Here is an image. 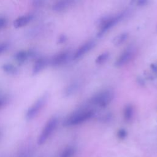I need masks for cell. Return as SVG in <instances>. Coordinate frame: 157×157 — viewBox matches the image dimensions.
Returning a JSON list of instances; mask_svg holds the SVG:
<instances>
[{"label":"cell","instance_id":"11","mask_svg":"<svg viewBox=\"0 0 157 157\" xmlns=\"http://www.w3.org/2000/svg\"><path fill=\"white\" fill-rule=\"evenodd\" d=\"M33 18V15L32 14H27L19 17L13 21V26L15 28H21L26 25L29 22H30L32 20Z\"/></svg>","mask_w":157,"mask_h":157},{"label":"cell","instance_id":"5","mask_svg":"<svg viewBox=\"0 0 157 157\" xmlns=\"http://www.w3.org/2000/svg\"><path fill=\"white\" fill-rule=\"evenodd\" d=\"M47 94H45L39 97L27 110L26 112V118L27 120H31L34 118L40 110L42 109L43 106L45 105L47 99Z\"/></svg>","mask_w":157,"mask_h":157},{"label":"cell","instance_id":"3","mask_svg":"<svg viewBox=\"0 0 157 157\" xmlns=\"http://www.w3.org/2000/svg\"><path fill=\"white\" fill-rule=\"evenodd\" d=\"M114 93L112 90H105L93 95L89 100L88 104L91 105H96L100 108L107 107L112 101Z\"/></svg>","mask_w":157,"mask_h":157},{"label":"cell","instance_id":"18","mask_svg":"<svg viewBox=\"0 0 157 157\" xmlns=\"http://www.w3.org/2000/svg\"><path fill=\"white\" fill-rule=\"evenodd\" d=\"M75 150L73 148L69 147L63 151L61 154V157H71L74 154Z\"/></svg>","mask_w":157,"mask_h":157},{"label":"cell","instance_id":"6","mask_svg":"<svg viewBox=\"0 0 157 157\" xmlns=\"http://www.w3.org/2000/svg\"><path fill=\"white\" fill-rule=\"evenodd\" d=\"M134 55V49L132 47L126 48L118 57L115 62V64L117 67H121L129 63Z\"/></svg>","mask_w":157,"mask_h":157},{"label":"cell","instance_id":"21","mask_svg":"<svg viewBox=\"0 0 157 157\" xmlns=\"http://www.w3.org/2000/svg\"><path fill=\"white\" fill-rule=\"evenodd\" d=\"M7 101V98L6 97L0 98V108L3 107Z\"/></svg>","mask_w":157,"mask_h":157},{"label":"cell","instance_id":"14","mask_svg":"<svg viewBox=\"0 0 157 157\" xmlns=\"http://www.w3.org/2000/svg\"><path fill=\"white\" fill-rule=\"evenodd\" d=\"M128 36H129V34L128 33H126V32L121 33L119 34L118 35H117L113 39V43L115 45H121L127 40V39L128 38Z\"/></svg>","mask_w":157,"mask_h":157},{"label":"cell","instance_id":"16","mask_svg":"<svg viewBox=\"0 0 157 157\" xmlns=\"http://www.w3.org/2000/svg\"><path fill=\"white\" fill-rule=\"evenodd\" d=\"M109 56H110V54L108 52H104L102 53L101 54H100L96 58V59L95 60V63L97 64H102L108 60Z\"/></svg>","mask_w":157,"mask_h":157},{"label":"cell","instance_id":"23","mask_svg":"<svg viewBox=\"0 0 157 157\" xmlns=\"http://www.w3.org/2000/svg\"><path fill=\"white\" fill-rule=\"evenodd\" d=\"M59 43H63V42H64L65 40H66V37L64 36H61L60 37H59Z\"/></svg>","mask_w":157,"mask_h":157},{"label":"cell","instance_id":"12","mask_svg":"<svg viewBox=\"0 0 157 157\" xmlns=\"http://www.w3.org/2000/svg\"><path fill=\"white\" fill-rule=\"evenodd\" d=\"M47 64V60L45 58H39L37 59H36L33 67V74L36 75L41 72L45 67Z\"/></svg>","mask_w":157,"mask_h":157},{"label":"cell","instance_id":"8","mask_svg":"<svg viewBox=\"0 0 157 157\" xmlns=\"http://www.w3.org/2000/svg\"><path fill=\"white\" fill-rule=\"evenodd\" d=\"M69 52L68 50L61 51L53 55L50 61V65L53 67L61 66L65 63L69 59Z\"/></svg>","mask_w":157,"mask_h":157},{"label":"cell","instance_id":"7","mask_svg":"<svg viewBox=\"0 0 157 157\" xmlns=\"http://www.w3.org/2000/svg\"><path fill=\"white\" fill-rule=\"evenodd\" d=\"M95 42L92 40L85 42L76 50L74 53L73 58L74 59H77L82 58L90 50H91L95 46Z\"/></svg>","mask_w":157,"mask_h":157},{"label":"cell","instance_id":"9","mask_svg":"<svg viewBox=\"0 0 157 157\" xmlns=\"http://www.w3.org/2000/svg\"><path fill=\"white\" fill-rule=\"evenodd\" d=\"M35 53L32 50H20L14 55V59L19 64H23L29 58H33Z\"/></svg>","mask_w":157,"mask_h":157},{"label":"cell","instance_id":"4","mask_svg":"<svg viewBox=\"0 0 157 157\" xmlns=\"http://www.w3.org/2000/svg\"><path fill=\"white\" fill-rule=\"evenodd\" d=\"M58 119L55 116L51 117L47 121L40 136L38 137L37 143L39 145H42L46 142L48 138L51 136V134L56 129L58 125Z\"/></svg>","mask_w":157,"mask_h":157},{"label":"cell","instance_id":"19","mask_svg":"<svg viewBox=\"0 0 157 157\" xmlns=\"http://www.w3.org/2000/svg\"><path fill=\"white\" fill-rule=\"evenodd\" d=\"M117 135H118V137L120 139H124V138L126 137V136H127V132H126V131L125 129H120V130L118 131Z\"/></svg>","mask_w":157,"mask_h":157},{"label":"cell","instance_id":"20","mask_svg":"<svg viewBox=\"0 0 157 157\" xmlns=\"http://www.w3.org/2000/svg\"><path fill=\"white\" fill-rule=\"evenodd\" d=\"M9 44L7 42H4L0 44V55L3 53L8 47Z\"/></svg>","mask_w":157,"mask_h":157},{"label":"cell","instance_id":"13","mask_svg":"<svg viewBox=\"0 0 157 157\" xmlns=\"http://www.w3.org/2000/svg\"><path fill=\"white\" fill-rule=\"evenodd\" d=\"M134 115V109L132 104H127L123 109V117L126 121H131Z\"/></svg>","mask_w":157,"mask_h":157},{"label":"cell","instance_id":"17","mask_svg":"<svg viewBox=\"0 0 157 157\" xmlns=\"http://www.w3.org/2000/svg\"><path fill=\"white\" fill-rule=\"evenodd\" d=\"M78 89V83H73L72 84H70L64 90V94H66V96H70L73 93H74L75 91H77Z\"/></svg>","mask_w":157,"mask_h":157},{"label":"cell","instance_id":"10","mask_svg":"<svg viewBox=\"0 0 157 157\" xmlns=\"http://www.w3.org/2000/svg\"><path fill=\"white\" fill-rule=\"evenodd\" d=\"M74 1L71 0H62L56 2L52 6L53 10L55 12H63L69 8L73 4Z\"/></svg>","mask_w":157,"mask_h":157},{"label":"cell","instance_id":"1","mask_svg":"<svg viewBox=\"0 0 157 157\" xmlns=\"http://www.w3.org/2000/svg\"><path fill=\"white\" fill-rule=\"evenodd\" d=\"M95 112L90 108H83L72 113L64 121V126H73L82 124L94 117Z\"/></svg>","mask_w":157,"mask_h":157},{"label":"cell","instance_id":"22","mask_svg":"<svg viewBox=\"0 0 157 157\" xmlns=\"http://www.w3.org/2000/svg\"><path fill=\"white\" fill-rule=\"evenodd\" d=\"M33 3H34V6L39 7V6H40L42 5V1H34Z\"/></svg>","mask_w":157,"mask_h":157},{"label":"cell","instance_id":"2","mask_svg":"<svg viewBox=\"0 0 157 157\" xmlns=\"http://www.w3.org/2000/svg\"><path fill=\"white\" fill-rule=\"evenodd\" d=\"M126 15L127 12L123 11L114 15L107 16L101 19L99 25V31L98 36H102L105 33L112 28L120 20L124 18Z\"/></svg>","mask_w":157,"mask_h":157},{"label":"cell","instance_id":"15","mask_svg":"<svg viewBox=\"0 0 157 157\" xmlns=\"http://www.w3.org/2000/svg\"><path fill=\"white\" fill-rule=\"evenodd\" d=\"M1 68L2 69V71L6 72L7 74H10V75H13L17 73L18 70L17 69V67L13 66V64H10V63H5L2 66Z\"/></svg>","mask_w":157,"mask_h":157}]
</instances>
